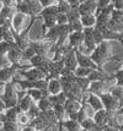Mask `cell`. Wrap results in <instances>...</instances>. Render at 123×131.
I'll use <instances>...</instances> for the list:
<instances>
[{"instance_id":"6da1fadb","label":"cell","mask_w":123,"mask_h":131,"mask_svg":"<svg viewBox=\"0 0 123 131\" xmlns=\"http://www.w3.org/2000/svg\"><path fill=\"white\" fill-rule=\"evenodd\" d=\"M90 58L101 69H103V65L107 61H118V63L123 61L122 57L112 54L111 42H102V43L97 44L96 48H95V50L90 54Z\"/></svg>"},{"instance_id":"7a4b0ae2","label":"cell","mask_w":123,"mask_h":131,"mask_svg":"<svg viewBox=\"0 0 123 131\" xmlns=\"http://www.w3.org/2000/svg\"><path fill=\"white\" fill-rule=\"evenodd\" d=\"M17 91L18 90L16 88V83L12 80L4 85V94L1 96V98H3V102L5 103L6 108H12L17 105Z\"/></svg>"},{"instance_id":"3957f363","label":"cell","mask_w":123,"mask_h":131,"mask_svg":"<svg viewBox=\"0 0 123 131\" xmlns=\"http://www.w3.org/2000/svg\"><path fill=\"white\" fill-rule=\"evenodd\" d=\"M30 68H31L30 65H22V64H12L10 66H4V68L0 69V81L3 83L10 82L12 80V77L17 74L18 71L27 70Z\"/></svg>"},{"instance_id":"277c9868","label":"cell","mask_w":123,"mask_h":131,"mask_svg":"<svg viewBox=\"0 0 123 131\" xmlns=\"http://www.w3.org/2000/svg\"><path fill=\"white\" fill-rule=\"evenodd\" d=\"M113 6L112 4H110L108 6H106L105 9L96 11L95 16H96V25H95V28H106L107 25L111 20V15L113 11Z\"/></svg>"},{"instance_id":"5b68a950","label":"cell","mask_w":123,"mask_h":131,"mask_svg":"<svg viewBox=\"0 0 123 131\" xmlns=\"http://www.w3.org/2000/svg\"><path fill=\"white\" fill-rule=\"evenodd\" d=\"M52 58L48 57H42V55H33V57L30 59V66L31 68H36L38 70H41L43 74L46 75L48 80V66H49V63H51Z\"/></svg>"},{"instance_id":"8992f818","label":"cell","mask_w":123,"mask_h":131,"mask_svg":"<svg viewBox=\"0 0 123 131\" xmlns=\"http://www.w3.org/2000/svg\"><path fill=\"white\" fill-rule=\"evenodd\" d=\"M100 99L103 104V109L107 112H112V113H116L121 108V102L118 101L116 97H113L111 93H105V94H101Z\"/></svg>"},{"instance_id":"52a82bcc","label":"cell","mask_w":123,"mask_h":131,"mask_svg":"<svg viewBox=\"0 0 123 131\" xmlns=\"http://www.w3.org/2000/svg\"><path fill=\"white\" fill-rule=\"evenodd\" d=\"M84 33V40H82V46L85 47V50L82 51L84 54H91L96 48V43L94 39V27H86L82 29Z\"/></svg>"},{"instance_id":"ba28073f","label":"cell","mask_w":123,"mask_h":131,"mask_svg":"<svg viewBox=\"0 0 123 131\" xmlns=\"http://www.w3.org/2000/svg\"><path fill=\"white\" fill-rule=\"evenodd\" d=\"M112 85H110L107 81H94V82L90 83L86 93H92V94H96L100 97L101 94L108 93Z\"/></svg>"},{"instance_id":"9c48e42d","label":"cell","mask_w":123,"mask_h":131,"mask_svg":"<svg viewBox=\"0 0 123 131\" xmlns=\"http://www.w3.org/2000/svg\"><path fill=\"white\" fill-rule=\"evenodd\" d=\"M75 57H76V61H78V66H80V68L92 69V70H102L91 60L90 55H86V54L81 53L79 49H75Z\"/></svg>"},{"instance_id":"30bf717a","label":"cell","mask_w":123,"mask_h":131,"mask_svg":"<svg viewBox=\"0 0 123 131\" xmlns=\"http://www.w3.org/2000/svg\"><path fill=\"white\" fill-rule=\"evenodd\" d=\"M80 108H81V102L73 101V99H67L64 103V110L67 119L76 120V114H78Z\"/></svg>"},{"instance_id":"8fae6325","label":"cell","mask_w":123,"mask_h":131,"mask_svg":"<svg viewBox=\"0 0 123 131\" xmlns=\"http://www.w3.org/2000/svg\"><path fill=\"white\" fill-rule=\"evenodd\" d=\"M18 74L21 76H24L25 80H30V81H38V80H47L46 75L42 72L41 70L36 68H30L27 70H22V71H18Z\"/></svg>"},{"instance_id":"7c38bea8","label":"cell","mask_w":123,"mask_h":131,"mask_svg":"<svg viewBox=\"0 0 123 131\" xmlns=\"http://www.w3.org/2000/svg\"><path fill=\"white\" fill-rule=\"evenodd\" d=\"M10 65L12 64H21L22 61V50L15 43H10V49L6 54Z\"/></svg>"},{"instance_id":"4fadbf2b","label":"cell","mask_w":123,"mask_h":131,"mask_svg":"<svg viewBox=\"0 0 123 131\" xmlns=\"http://www.w3.org/2000/svg\"><path fill=\"white\" fill-rule=\"evenodd\" d=\"M78 10L80 12V16L95 15L97 11V0H85L82 4L79 5Z\"/></svg>"},{"instance_id":"5bb4252c","label":"cell","mask_w":123,"mask_h":131,"mask_svg":"<svg viewBox=\"0 0 123 131\" xmlns=\"http://www.w3.org/2000/svg\"><path fill=\"white\" fill-rule=\"evenodd\" d=\"M63 69H64L63 60H60V61L51 60L49 66H48V80H49V79H59L60 75H62Z\"/></svg>"},{"instance_id":"9a60e30c","label":"cell","mask_w":123,"mask_h":131,"mask_svg":"<svg viewBox=\"0 0 123 131\" xmlns=\"http://www.w3.org/2000/svg\"><path fill=\"white\" fill-rule=\"evenodd\" d=\"M85 103H86V105L89 107H91V109H94V112H99L101 109H103V104L101 102V99H100L99 96H96V94H92V93H86L85 94Z\"/></svg>"},{"instance_id":"2e32d148","label":"cell","mask_w":123,"mask_h":131,"mask_svg":"<svg viewBox=\"0 0 123 131\" xmlns=\"http://www.w3.org/2000/svg\"><path fill=\"white\" fill-rule=\"evenodd\" d=\"M63 63H64V68L68 69L70 72H74L75 69L78 68V61H76L75 57V49L69 50L63 58Z\"/></svg>"},{"instance_id":"e0dca14e","label":"cell","mask_w":123,"mask_h":131,"mask_svg":"<svg viewBox=\"0 0 123 131\" xmlns=\"http://www.w3.org/2000/svg\"><path fill=\"white\" fill-rule=\"evenodd\" d=\"M82 40H84V33L81 32H71L68 37V46L71 49H78L82 46Z\"/></svg>"},{"instance_id":"ac0fdd59","label":"cell","mask_w":123,"mask_h":131,"mask_svg":"<svg viewBox=\"0 0 123 131\" xmlns=\"http://www.w3.org/2000/svg\"><path fill=\"white\" fill-rule=\"evenodd\" d=\"M25 18H26V15L24 14H20V12H15L14 17L11 18V26L15 32H22V27H24L25 23Z\"/></svg>"},{"instance_id":"d6986e66","label":"cell","mask_w":123,"mask_h":131,"mask_svg":"<svg viewBox=\"0 0 123 131\" xmlns=\"http://www.w3.org/2000/svg\"><path fill=\"white\" fill-rule=\"evenodd\" d=\"M47 92L49 96H54L62 92V83L59 79H49L47 80Z\"/></svg>"},{"instance_id":"ffe728a7","label":"cell","mask_w":123,"mask_h":131,"mask_svg":"<svg viewBox=\"0 0 123 131\" xmlns=\"http://www.w3.org/2000/svg\"><path fill=\"white\" fill-rule=\"evenodd\" d=\"M59 32H60V26H54L52 28H49L46 33L42 36V39H46L49 43H57L59 38Z\"/></svg>"},{"instance_id":"44dd1931","label":"cell","mask_w":123,"mask_h":131,"mask_svg":"<svg viewBox=\"0 0 123 131\" xmlns=\"http://www.w3.org/2000/svg\"><path fill=\"white\" fill-rule=\"evenodd\" d=\"M58 123L63 126V129H67V131H85L80 126V123H78L76 120L65 119L63 121H58Z\"/></svg>"},{"instance_id":"7402d4cb","label":"cell","mask_w":123,"mask_h":131,"mask_svg":"<svg viewBox=\"0 0 123 131\" xmlns=\"http://www.w3.org/2000/svg\"><path fill=\"white\" fill-rule=\"evenodd\" d=\"M26 94L30 96L31 99H32L35 103H37L40 99H42V98L49 96L47 90H27V91H26Z\"/></svg>"},{"instance_id":"603a6c76","label":"cell","mask_w":123,"mask_h":131,"mask_svg":"<svg viewBox=\"0 0 123 131\" xmlns=\"http://www.w3.org/2000/svg\"><path fill=\"white\" fill-rule=\"evenodd\" d=\"M21 3H25V4L31 9V11H32V16L33 17L38 16V15L41 14L42 6H41V4H40V1H38V0H21Z\"/></svg>"},{"instance_id":"cb8c5ba5","label":"cell","mask_w":123,"mask_h":131,"mask_svg":"<svg viewBox=\"0 0 123 131\" xmlns=\"http://www.w3.org/2000/svg\"><path fill=\"white\" fill-rule=\"evenodd\" d=\"M32 103L33 101L31 99L30 96H24L22 98H20L17 102V108L20 109V112H25V113H27L29 112V109L31 108V105H32Z\"/></svg>"},{"instance_id":"d4e9b609","label":"cell","mask_w":123,"mask_h":131,"mask_svg":"<svg viewBox=\"0 0 123 131\" xmlns=\"http://www.w3.org/2000/svg\"><path fill=\"white\" fill-rule=\"evenodd\" d=\"M18 113H20V109H18L17 105H16V107H12V108H7L5 112H4V115H5V118L7 121L16 123V121H17Z\"/></svg>"},{"instance_id":"484cf974","label":"cell","mask_w":123,"mask_h":131,"mask_svg":"<svg viewBox=\"0 0 123 131\" xmlns=\"http://www.w3.org/2000/svg\"><path fill=\"white\" fill-rule=\"evenodd\" d=\"M80 22H81L82 27H95L96 25V16L95 15H84L80 17Z\"/></svg>"},{"instance_id":"4316f807","label":"cell","mask_w":123,"mask_h":131,"mask_svg":"<svg viewBox=\"0 0 123 131\" xmlns=\"http://www.w3.org/2000/svg\"><path fill=\"white\" fill-rule=\"evenodd\" d=\"M67 18H68V25L76 22V21H80V12L78 10V7H71L70 11H68L67 14Z\"/></svg>"},{"instance_id":"83f0119b","label":"cell","mask_w":123,"mask_h":131,"mask_svg":"<svg viewBox=\"0 0 123 131\" xmlns=\"http://www.w3.org/2000/svg\"><path fill=\"white\" fill-rule=\"evenodd\" d=\"M48 99L52 103V105H64L67 97H65V94L63 92H60V93L54 94V96H48Z\"/></svg>"},{"instance_id":"f1b7e54d","label":"cell","mask_w":123,"mask_h":131,"mask_svg":"<svg viewBox=\"0 0 123 131\" xmlns=\"http://www.w3.org/2000/svg\"><path fill=\"white\" fill-rule=\"evenodd\" d=\"M57 16H44L42 17L43 18V34L47 32L49 28H52L54 26H57V20H55Z\"/></svg>"},{"instance_id":"f546056e","label":"cell","mask_w":123,"mask_h":131,"mask_svg":"<svg viewBox=\"0 0 123 131\" xmlns=\"http://www.w3.org/2000/svg\"><path fill=\"white\" fill-rule=\"evenodd\" d=\"M110 93H111L113 97H116L121 102V108L123 107V87H121V86H116L113 85L110 88Z\"/></svg>"},{"instance_id":"4dcf8cb0","label":"cell","mask_w":123,"mask_h":131,"mask_svg":"<svg viewBox=\"0 0 123 131\" xmlns=\"http://www.w3.org/2000/svg\"><path fill=\"white\" fill-rule=\"evenodd\" d=\"M59 12H58V7L57 5H52V6H48V7H43L42 9L41 14L38 15L40 17H44V16H57Z\"/></svg>"},{"instance_id":"1f68e13d","label":"cell","mask_w":123,"mask_h":131,"mask_svg":"<svg viewBox=\"0 0 123 131\" xmlns=\"http://www.w3.org/2000/svg\"><path fill=\"white\" fill-rule=\"evenodd\" d=\"M22 126L14 121H4L3 123V131H21Z\"/></svg>"},{"instance_id":"d6a6232c","label":"cell","mask_w":123,"mask_h":131,"mask_svg":"<svg viewBox=\"0 0 123 131\" xmlns=\"http://www.w3.org/2000/svg\"><path fill=\"white\" fill-rule=\"evenodd\" d=\"M36 104H37V107H38V109L41 112H46V110H49V109H53L52 103L49 102L48 97H44V98H42V99H40Z\"/></svg>"},{"instance_id":"836d02e7","label":"cell","mask_w":123,"mask_h":131,"mask_svg":"<svg viewBox=\"0 0 123 131\" xmlns=\"http://www.w3.org/2000/svg\"><path fill=\"white\" fill-rule=\"evenodd\" d=\"M75 82H76V85L81 88V91L84 92V93L88 92L89 86H90V83H91V81L89 80L88 77H76Z\"/></svg>"},{"instance_id":"e575fe53","label":"cell","mask_w":123,"mask_h":131,"mask_svg":"<svg viewBox=\"0 0 123 131\" xmlns=\"http://www.w3.org/2000/svg\"><path fill=\"white\" fill-rule=\"evenodd\" d=\"M80 126L82 127V130H85V131H90V130H94L95 127H97V125L95 124V121L92 118H86V119H84L80 123Z\"/></svg>"},{"instance_id":"d590c367","label":"cell","mask_w":123,"mask_h":131,"mask_svg":"<svg viewBox=\"0 0 123 131\" xmlns=\"http://www.w3.org/2000/svg\"><path fill=\"white\" fill-rule=\"evenodd\" d=\"M53 112L54 115L58 121H63L65 120V110H64V105H53Z\"/></svg>"},{"instance_id":"8d00e7d4","label":"cell","mask_w":123,"mask_h":131,"mask_svg":"<svg viewBox=\"0 0 123 131\" xmlns=\"http://www.w3.org/2000/svg\"><path fill=\"white\" fill-rule=\"evenodd\" d=\"M9 49H10V43L1 40V42H0V69L3 68V59H4V57L7 54Z\"/></svg>"},{"instance_id":"74e56055","label":"cell","mask_w":123,"mask_h":131,"mask_svg":"<svg viewBox=\"0 0 123 131\" xmlns=\"http://www.w3.org/2000/svg\"><path fill=\"white\" fill-rule=\"evenodd\" d=\"M0 12H1V15L5 17L6 20L11 21V18L14 17L15 12H16V9H15V7H7V6H3V9L0 10Z\"/></svg>"},{"instance_id":"f35d334b","label":"cell","mask_w":123,"mask_h":131,"mask_svg":"<svg viewBox=\"0 0 123 131\" xmlns=\"http://www.w3.org/2000/svg\"><path fill=\"white\" fill-rule=\"evenodd\" d=\"M57 7H58V12L59 14H67L68 11H70V5L67 3V0H58L57 1Z\"/></svg>"},{"instance_id":"ab89813d","label":"cell","mask_w":123,"mask_h":131,"mask_svg":"<svg viewBox=\"0 0 123 131\" xmlns=\"http://www.w3.org/2000/svg\"><path fill=\"white\" fill-rule=\"evenodd\" d=\"M30 121H31V119H30V116L27 115V113H25V112H20L17 115V123L18 125L21 126H26L30 124Z\"/></svg>"},{"instance_id":"60d3db41","label":"cell","mask_w":123,"mask_h":131,"mask_svg":"<svg viewBox=\"0 0 123 131\" xmlns=\"http://www.w3.org/2000/svg\"><path fill=\"white\" fill-rule=\"evenodd\" d=\"M91 71H92V69H86V68L78 66L75 69V71H74V75H75L76 77H88L89 75L91 74Z\"/></svg>"},{"instance_id":"b9f144b4","label":"cell","mask_w":123,"mask_h":131,"mask_svg":"<svg viewBox=\"0 0 123 131\" xmlns=\"http://www.w3.org/2000/svg\"><path fill=\"white\" fill-rule=\"evenodd\" d=\"M40 113H41V110L38 109V107H37V104H36L35 102L32 103V105H31V108L29 109V112H27V115L30 116V119H36L38 115H40Z\"/></svg>"},{"instance_id":"7bdbcfd3","label":"cell","mask_w":123,"mask_h":131,"mask_svg":"<svg viewBox=\"0 0 123 131\" xmlns=\"http://www.w3.org/2000/svg\"><path fill=\"white\" fill-rule=\"evenodd\" d=\"M113 77H115V85L123 87V69H119L116 72H113Z\"/></svg>"},{"instance_id":"ee69618b","label":"cell","mask_w":123,"mask_h":131,"mask_svg":"<svg viewBox=\"0 0 123 131\" xmlns=\"http://www.w3.org/2000/svg\"><path fill=\"white\" fill-rule=\"evenodd\" d=\"M33 55H36V53L33 51V49L30 48V47H27L25 50H22V60H27V61H29Z\"/></svg>"},{"instance_id":"f6af8a7d","label":"cell","mask_w":123,"mask_h":131,"mask_svg":"<svg viewBox=\"0 0 123 131\" xmlns=\"http://www.w3.org/2000/svg\"><path fill=\"white\" fill-rule=\"evenodd\" d=\"M57 25L58 26H64V25H68V18H67V15L65 14H58L57 17Z\"/></svg>"},{"instance_id":"bcb514c9","label":"cell","mask_w":123,"mask_h":131,"mask_svg":"<svg viewBox=\"0 0 123 131\" xmlns=\"http://www.w3.org/2000/svg\"><path fill=\"white\" fill-rule=\"evenodd\" d=\"M40 4H41L42 9L43 7H48V6H52V5H55L58 0H38Z\"/></svg>"},{"instance_id":"7dc6e473","label":"cell","mask_w":123,"mask_h":131,"mask_svg":"<svg viewBox=\"0 0 123 131\" xmlns=\"http://www.w3.org/2000/svg\"><path fill=\"white\" fill-rule=\"evenodd\" d=\"M111 4V0H97V11L105 9L106 6H108Z\"/></svg>"},{"instance_id":"c3c4849f","label":"cell","mask_w":123,"mask_h":131,"mask_svg":"<svg viewBox=\"0 0 123 131\" xmlns=\"http://www.w3.org/2000/svg\"><path fill=\"white\" fill-rule=\"evenodd\" d=\"M0 1H1L3 6H7V7H15L16 9V5H17L16 0H0Z\"/></svg>"},{"instance_id":"681fc988","label":"cell","mask_w":123,"mask_h":131,"mask_svg":"<svg viewBox=\"0 0 123 131\" xmlns=\"http://www.w3.org/2000/svg\"><path fill=\"white\" fill-rule=\"evenodd\" d=\"M6 105H5V103L3 102V98H1V94H0V113H4L6 110Z\"/></svg>"},{"instance_id":"f907efd6","label":"cell","mask_w":123,"mask_h":131,"mask_svg":"<svg viewBox=\"0 0 123 131\" xmlns=\"http://www.w3.org/2000/svg\"><path fill=\"white\" fill-rule=\"evenodd\" d=\"M21 131H36V129L33 127V126H31L29 124V125H26V126H22Z\"/></svg>"},{"instance_id":"816d5d0a","label":"cell","mask_w":123,"mask_h":131,"mask_svg":"<svg viewBox=\"0 0 123 131\" xmlns=\"http://www.w3.org/2000/svg\"><path fill=\"white\" fill-rule=\"evenodd\" d=\"M4 121H6V118H5V115H4V113H0V123L3 124Z\"/></svg>"},{"instance_id":"f5cc1de1","label":"cell","mask_w":123,"mask_h":131,"mask_svg":"<svg viewBox=\"0 0 123 131\" xmlns=\"http://www.w3.org/2000/svg\"><path fill=\"white\" fill-rule=\"evenodd\" d=\"M3 34H4V27L0 26V42L3 40Z\"/></svg>"},{"instance_id":"db71d44e","label":"cell","mask_w":123,"mask_h":131,"mask_svg":"<svg viewBox=\"0 0 123 131\" xmlns=\"http://www.w3.org/2000/svg\"><path fill=\"white\" fill-rule=\"evenodd\" d=\"M90 131H102V130H101V126H97V127H95L94 130H90Z\"/></svg>"},{"instance_id":"11a10c76","label":"cell","mask_w":123,"mask_h":131,"mask_svg":"<svg viewBox=\"0 0 123 131\" xmlns=\"http://www.w3.org/2000/svg\"><path fill=\"white\" fill-rule=\"evenodd\" d=\"M117 113H118V114H122L123 115V107H122V108H119V110H118Z\"/></svg>"},{"instance_id":"9f6ffc18","label":"cell","mask_w":123,"mask_h":131,"mask_svg":"<svg viewBox=\"0 0 123 131\" xmlns=\"http://www.w3.org/2000/svg\"><path fill=\"white\" fill-rule=\"evenodd\" d=\"M118 130H119V131H123V124H122V125H119V127H118Z\"/></svg>"},{"instance_id":"6f0895ef","label":"cell","mask_w":123,"mask_h":131,"mask_svg":"<svg viewBox=\"0 0 123 131\" xmlns=\"http://www.w3.org/2000/svg\"><path fill=\"white\" fill-rule=\"evenodd\" d=\"M4 85H5V83H3V82L0 81V88H1V87H4Z\"/></svg>"},{"instance_id":"680465c9","label":"cell","mask_w":123,"mask_h":131,"mask_svg":"<svg viewBox=\"0 0 123 131\" xmlns=\"http://www.w3.org/2000/svg\"><path fill=\"white\" fill-rule=\"evenodd\" d=\"M51 127H52V126H51ZM51 127H47V129H44L43 131H49V130H51Z\"/></svg>"},{"instance_id":"91938a15","label":"cell","mask_w":123,"mask_h":131,"mask_svg":"<svg viewBox=\"0 0 123 131\" xmlns=\"http://www.w3.org/2000/svg\"><path fill=\"white\" fill-rule=\"evenodd\" d=\"M78 1H79V4H82V3H84L85 0H78Z\"/></svg>"},{"instance_id":"94428289","label":"cell","mask_w":123,"mask_h":131,"mask_svg":"<svg viewBox=\"0 0 123 131\" xmlns=\"http://www.w3.org/2000/svg\"><path fill=\"white\" fill-rule=\"evenodd\" d=\"M122 12H123V10H122Z\"/></svg>"}]
</instances>
